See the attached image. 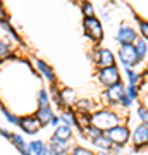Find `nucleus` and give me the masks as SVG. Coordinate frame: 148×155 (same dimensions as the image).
Masks as SVG:
<instances>
[{
	"label": "nucleus",
	"mask_w": 148,
	"mask_h": 155,
	"mask_svg": "<svg viewBox=\"0 0 148 155\" xmlns=\"http://www.w3.org/2000/svg\"><path fill=\"white\" fill-rule=\"evenodd\" d=\"M91 124L100 127L102 131H109L110 127L122 124V116L117 110H112L109 107L105 109H98L91 114Z\"/></svg>",
	"instance_id": "f257e3e1"
},
{
	"label": "nucleus",
	"mask_w": 148,
	"mask_h": 155,
	"mask_svg": "<svg viewBox=\"0 0 148 155\" xmlns=\"http://www.w3.org/2000/svg\"><path fill=\"white\" fill-rule=\"evenodd\" d=\"M126 88L127 86L122 83V81H119L117 84H112L109 88H105L104 91H102V100H104V104L107 107H114V105L119 107V102H121L122 97L126 95Z\"/></svg>",
	"instance_id": "f03ea898"
},
{
	"label": "nucleus",
	"mask_w": 148,
	"mask_h": 155,
	"mask_svg": "<svg viewBox=\"0 0 148 155\" xmlns=\"http://www.w3.org/2000/svg\"><path fill=\"white\" fill-rule=\"evenodd\" d=\"M95 78L104 88H109L112 84H117L121 81V71L117 66H112V67H104V69H98L95 72Z\"/></svg>",
	"instance_id": "7ed1b4c3"
},
{
	"label": "nucleus",
	"mask_w": 148,
	"mask_h": 155,
	"mask_svg": "<svg viewBox=\"0 0 148 155\" xmlns=\"http://www.w3.org/2000/svg\"><path fill=\"white\" fill-rule=\"evenodd\" d=\"M131 141H133V152L148 148V122H140L138 126L133 127Z\"/></svg>",
	"instance_id": "20e7f679"
},
{
	"label": "nucleus",
	"mask_w": 148,
	"mask_h": 155,
	"mask_svg": "<svg viewBox=\"0 0 148 155\" xmlns=\"http://www.w3.org/2000/svg\"><path fill=\"white\" fill-rule=\"evenodd\" d=\"M107 133V136L110 138V141L114 145H127L129 143V140H131V134L133 131L129 129V126H127L126 122H122V124H119V126H114L110 127L109 131H105Z\"/></svg>",
	"instance_id": "39448f33"
},
{
	"label": "nucleus",
	"mask_w": 148,
	"mask_h": 155,
	"mask_svg": "<svg viewBox=\"0 0 148 155\" xmlns=\"http://www.w3.org/2000/svg\"><path fill=\"white\" fill-rule=\"evenodd\" d=\"M119 61H121V64L124 66V69H126V67H131L133 69V67H136L138 64H141V59L138 55L134 43L133 45H121V47H119Z\"/></svg>",
	"instance_id": "423d86ee"
},
{
	"label": "nucleus",
	"mask_w": 148,
	"mask_h": 155,
	"mask_svg": "<svg viewBox=\"0 0 148 155\" xmlns=\"http://www.w3.org/2000/svg\"><path fill=\"white\" fill-rule=\"evenodd\" d=\"M83 28H84V35H86L90 40H93V41L104 40V26H102L100 19H97L95 16L84 17V21H83Z\"/></svg>",
	"instance_id": "0eeeda50"
},
{
	"label": "nucleus",
	"mask_w": 148,
	"mask_h": 155,
	"mask_svg": "<svg viewBox=\"0 0 148 155\" xmlns=\"http://www.w3.org/2000/svg\"><path fill=\"white\" fill-rule=\"evenodd\" d=\"M19 129H21L24 134H28V136H35V134L40 133V129H41V122H40V119L36 117V114H31V116H22L21 119H19Z\"/></svg>",
	"instance_id": "6e6552de"
},
{
	"label": "nucleus",
	"mask_w": 148,
	"mask_h": 155,
	"mask_svg": "<svg viewBox=\"0 0 148 155\" xmlns=\"http://www.w3.org/2000/svg\"><path fill=\"white\" fill-rule=\"evenodd\" d=\"M74 138V133H72V126H67V124H61L54 129V133L50 136V141L54 143H59L62 147H69V141Z\"/></svg>",
	"instance_id": "1a4fd4ad"
},
{
	"label": "nucleus",
	"mask_w": 148,
	"mask_h": 155,
	"mask_svg": "<svg viewBox=\"0 0 148 155\" xmlns=\"http://www.w3.org/2000/svg\"><path fill=\"white\" fill-rule=\"evenodd\" d=\"M95 64L98 69H104V67H112L115 66V57L114 54L110 52L109 48H105V47H98V48L95 50Z\"/></svg>",
	"instance_id": "9d476101"
},
{
	"label": "nucleus",
	"mask_w": 148,
	"mask_h": 155,
	"mask_svg": "<svg viewBox=\"0 0 148 155\" xmlns=\"http://www.w3.org/2000/svg\"><path fill=\"white\" fill-rule=\"evenodd\" d=\"M140 38L136 35V31L131 28V26H119L117 29V33H115V41L119 45H133L136 43V40Z\"/></svg>",
	"instance_id": "9b49d317"
},
{
	"label": "nucleus",
	"mask_w": 148,
	"mask_h": 155,
	"mask_svg": "<svg viewBox=\"0 0 148 155\" xmlns=\"http://www.w3.org/2000/svg\"><path fill=\"white\" fill-rule=\"evenodd\" d=\"M35 64H36V67H38V71L41 72V76H43L52 86H55V84H57V76H55L54 69H52L47 62L40 61V59H35Z\"/></svg>",
	"instance_id": "f8f14e48"
},
{
	"label": "nucleus",
	"mask_w": 148,
	"mask_h": 155,
	"mask_svg": "<svg viewBox=\"0 0 148 155\" xmlns=\"http://www.w3.org/2000/svg\"><path fill=\"white\" fill-rule=\"evenodd\" d=\"M36 117L40 119V122H41V126H50V121L54 119V116H55V112H54V107H52V104L50 105H41V107H38L36 109Z\"/></svg>",
	"instance_id": "ddd939ff"
},
{
	"label": "nucleus",
	"mask_w": 148,
	"mask_h": 155,
	"mask_svg": "<svg viewBox=\"0 0 148 155\" xmlns=\"http://www.w3.org/2000/svg\"><path fill=\"white\" fill-rule=\"evenodd\" d=\"M74 109H76L77 114H93L97 110V104L90 98H77Z\"/></svg>",
	"instance_id": "4468645a"
},
{
	"label": "nucleus",
	"mask_w": 148,
	"mask_h": 155,
	"mask_svg": "<svg viewBox=\"0 0 148 155\" xmlns=\"http://www.w3.org/2000/svg\"><path fill=\"white\" fill-rule=\"evenodd\" d=\"M90 145H91L97 152H100V150H110L114 143L110 141V138L107 136V133H104V134H100V136H97V138L91 140Z\"/></svg>",
	"instance_id": "2eb2a0df"
},
{
	"label": "nucleus",
	"mask_w": 148,
	"mask_h": 155,
	"mask_svg": "<svg viewBox=\"0 0 148 155\" xmlns=\"http://www.w3.org/2000/svg\"><path fill=\"white\" fill-rule=\"evenodd\" d=\"M59 93H61L62 100H64V105H66V109L76 105L77 97H76V91H74V90H71V88H59Z\"/></svg>",
	"instance_id": "dca6fc26"
},
{
	"label": "nucleus",
	"mask_w": 148,
	"mask_h": 155,
	"mask_svg": "<svg viewBox=\"0 0 148 155\" xmlns=\"http://www.w3.org/2000/svg\"><path fill=\"white\" fill-rule=\"evenodd\" d=\"M45 148H47V143L41 141V140H33L28 143V152H31L33 155H43L45 153Z\"/></svg>",
	"instance_id": "f3484780"
},
{
	"label": "nucleus",
	"mask_w": 148,
	"mask_h": 155,
	"mask_svg": "<svg viewBox=\"0 0 148 155\" xmlns=\"http://www.w3.org/2000/svg\"><path fill=\"white\" fill-rule=\"evenodd\" d=\"M134 47H136L138 55H140V59H141V62H143V61H145V57H146V54H148V45H146V40L143 38V36H140V38L136 40Z\"/></svg>",
	"instance_id": "a211bd4d"
},
{
	"label": "nucleus",
	"mask_w": 148,
	"mask_h": 155,
	"mask_svg": "<svg viewBox=\"0 0 148 155\" xmlns=\"http://www.w3.org/2000/svg\"><path fill=\"white\" fill-rule=\"evenodd\" d=\"M11 143L16 147L19 152H22V150H26L28 148V143H26V140L21 136V133H12V138H11Z\"/></svg>",
	"instance_id": "6ab92c4d"
},
{
	"label": "nucleus",
	"mask_w": 148,
	"mask_h": 155,
	"mask_svg": "<svg viewBox=\"0 0 148 155\" xmlns=\"http://www.w3.org/2000/svg\"><path fill=\"white\" fill-rule=\"evenodd\" d=\"M52 93H48L45 88H41L38 91V97H36V102H38V107H41V105H50L52 102Z\"/></svg>",
	"instance_id": "aec40b11"
},
{
	"label": "nucleus",
	"mask_w": 148,
	"mask_h": 155,
	"mask_svg": "<svg viewBox=\"0 0 148 155\" xmlns=\"http://www.w3.org/2000/svg\"><path fill=\"white\" fill-rule=\"evenodd\" d=\"M2 116H4V119H5L9 124H12V126H19V119H21V117L14 116V114H12L5 105H2Z\"/></svg>",
	"instance_id": "412c9836"
},
{
	"label": "nucleus",
	"mask_w": 148,
	"mask_h": 155,
	"mask_svg": "<svg viewBox=\"0 0 148 155\" xmlns=\"http://www.w3.org/2000/svg\"><path fill=\"white\" fill-rule=\"evenodd\" d=\"M71 155H97V152H93L88 147H83V145H74L71 148Z\"/></svg>",
	"instance_id": "4be33fe9"
},
{
	"label": "nucleus",
	"mask_w": 148,
	"mask_h": 155,
	"mask_svg": "<svg viewBox=\"0 0 148 155\" xmlns=\"http://www.w3.org/2000/svg\"><path fill=\"white\" fill-rule=\"evenodd\" d=\"M84 133H86V136H88V141H91L93 138H97V136H100V134H104L105 131H102L100 127L93 126V124H90V126L84 127Z\"/></svg>",
	"instance_id": "5701e85b"
},
{
	"label": "nucleus",
	"mask_w": 148,
	"mask_h": 155,
	"mask_svg": "<svg viewBox=\"0 0 148 155\" xmlns=\"http://www.w3.org/2000/svg\"><path fill=\"white\" fill-rule=\"evenodd\" d=\"M126 79H127V84H134V86H138V83H140V79H141V76L140 74H136V72L133 71L131 67H126Z\"/></svg>",
	"instance_id": "b1692460"
},
{
	"label": "nucleus",
	"mask_w": 148,
	"mask_h": 155,
	"mask_svg": "<svg viewBox=\"0 0 148 155\" xmlns=\"http://www.w3.org/2000/svg\"><path fill=\"white\" fill-rule=\"evenodd\" d=\"M136 117H138L140 122H148V107L140 104V105L136 107Z\"/></svg>",
	"instance_id": "393cba45"
},
{
	"label": "nucleus",
	"mask_w": 148,
	"mask_h": 155,
	"mask_svg": "<svg viewBox=\"0 0 148 155\" xmlns=\"http://www.w3.org/2000/svg\"><path fill=\"white\" fill-rule=\"evenodd\" d=\"M81 11H83V16H84V17H91V16H95L93 4H91V2H88V0H84V2L81 4Z\"/></svg>",
	"instance_id": "a878e982"
},
{
	"label": "nucleus",
	"mask_w": 148,
	"mask_h": 155,
	"mask_svg": "<svg viewBox=\"0 0 148 155\" xmlns=\"http://www.w3.org/2000/svg\"><path fill=\"white\" fill-rule=\"evenodd\" d=\"M126 95H127V97H131V98L136 102V100L140 98V95H141V91H140V86H134V84H127Z\"/></svg>",
	"instance_id": "bb28decb"
},
{
	"label": "nucleus",
	"mask_w": 148,
	"mask_h": 155,
	"mask_svg": "<svg viewBox=\"0 0 148 155\" xmlns=\"http://www.w3.org/2000/svg\"><path fill=\"white\" fill-rule=\"evenodd\" d=\"M133 105H134V100H133L131 97H127V95H124V97H122V100L119 102V107H121V109H124V110H129Z\"/></svg>",
	"instance_id": "cd10ccee"
},
{
	"label": "nucleus",
	"mask_w": 148,
	"mask_h": 155,
	"mask_svg": "<svg viewBox=\"0 0 148 155\" xmlns=\"http://www.w3.org/2000/svg\"><path fill=\"white\" fill-rule=\"evenodd\" d=\"M138 26H140V33H141V36L148 41V22L143 21V19H138Z\"/></svg>",
	"instance_id": "c85d7f7f"
},
{
	"label": "nucleus",
	"mask_w": 148,
	"mask_h": 155,
	"mask_svg": "<svg viewBox=\"0 0 148 155\" xmlns=\"http://www.w3.org/2000/svg\"><path fill=\"white\" fill-rule=\"evenodd\" d=\"M2 29H7V31H9V33L12 35V38L16 40V41H21V38L17 36V31H16L14 28H12V26H11V24H9L7 21H2Z\"/></svg>",
	"instance_id": "c756f323"
},
{
	"label": "nucleus",
	"mask_w": 148,
	"mask_h": 155,
	"mask_svg": "<svg viewBox=\"0 0 148 155\" xmlns=\"http://www.w3.org/2000/svg\"><path fill=\"white\" fill-rule=\"evenodd\" d=\"M9 52H11V50H9V45L5 43V40H2V41H0V57L5 61V57L9 55Z\"/></svg>",
	"instance_id": "7c9ffc66"
},
{
	"label": "nucleus",
	"mask_w": 148,
	"mask_h": 155,
	"mask_svg": "<svg viewBox=\"0 0 148 155\" xmlns=\"http://www.w3.org/2000/svg\"><path fill=\"white\" fill-rule=\"evenodd\" d=\"M122 150H124V147H122V145H112L110 152H112L114 155H121V153H122Z\"/></svg>",
	"instance_id": "2f4dec72"
},
{
	"label": "nucleus",
	"mask_w": 148,
	"mask_h": 155,
	"mask_svg": "<svg viewBox=\"0 0 148 155\" xmlns=\"http://www.w3.org/2000/svg\"><path fill=\"white\" fill-rule=\"evenodd\" d=\"M61 124H62V121H61V116H57V114H55V116H54V119L50 121V126H52V127L55 129V127H57V126H61Z\"/></svg>",
	"instance_id": "473e14b6"
},
{
	"label": "nucleus",
	"mask_w": 148,
	"mask_h": 155,
	"mask_svg": "<svg viewBox=\"0 0 148 155\" xmlns=\"http://www.w3.org/2000/svg\"><path fill=\"white\" fill-rule=\"evenodd\" d=\"M0 134H2V138H7V140H11V138H12V131H9V129H5V127H2Z\"/></svg>",
	"instance_id": "72a5a7b5"
},
{
	"label": "nucleus",
	"mask_w": 148,
	"mask_h": 155,
	"mask_svg": "<svg viewBox=\"0 0 148 155\" xmlns=\"http://www.w3.org/2000/svg\"><path fill=\"white\" fill-rule=\"evenodd\" d=\"M97 155H114L110 150H100V152H97Z\"/></svg>",
	"instance_id": "f704fd0d"
},
{
	"label": "nucleus",
	"mask_w": 148,
	"mask_h": 155,
	"mask_svg": "<svg viewBox=\"0 0 148 155\" xmlns=\"http://www.w3.org/2000/svg\"><path fill=\"white\" fill-rule=\"evenodd\" d=\"M57 155H71V150H62V152H59Z\"/></svg>",
	"instance_id": "c9c22d12"
},
{
	"label": "nucleus",
	"mask_w": 148,
	"mask_h": 155,
	"mask_svg": "<svg viewBox=\"0 0 148 155\" xmlns=\"http://www.w3.org/2000/svg\"><path fill=\"white\" fill-rule=\"evenodd\" d=\"M21 155H33V153H31V152H28V150H22Z\"/></svg>",
	"instance_id": "e433bc0d"
}]
</instances>
